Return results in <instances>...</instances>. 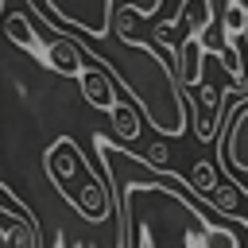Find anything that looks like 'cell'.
I'll return each mask as SVG.
<instances>
[{"label":"cell","instance_id":"cell-1","mask_svg":"<svg viewBox=\"0 0 248 248\" xmlns=\"http://www.w3.org/2000/svg\"><path fill=\"white\" fill-rule=\"evenodd\" d=\"M93 151L116 194V248H240L229 225H217L186 194V178L128 155L124 140L93 132Z\"/></svg>","mask_w":248,"mask_h":248},{"label":"cell","instance_id":"cell-2","mask_svg":"<svg viewBox=\"0 0 248 248\" xmlns=\"http://www.w3.org/2000/svg\"><path fill=\"white\" fill-rule=\"evenodd\" d=\"M43 167H46V178L54 182V190L85 217V221H105L108 213H116V194H112V182L93 174L89 159L81 155V147L70 140V136H58L46 155H43Z\"/></svg>","mask_w":248,"mask_h":248},{"label":"cell","instance_id":"cell-3","mask_svg":"<svg viewBox=\"0 0 248 248\" xmlns=\"http://www.w3.org/2000/svg\"><path fill=\"white\" fill-rule=\"evenodd\" d=\"M167 0H27L31 16L66 27L89 43H105L116 35V16L136 12L140 19H155Z\"/></svg>","mask_w":248,"mask_h":248},{"label":"cell","instance_id":"cell-4","mask_svg":"<svg viewBox=\"0 0 248 248\" xmlns=\"http://www.w3.org/2000/svg\"><path fill=\"white\" fill-rule=\"evenodd\" d=\"M4 209H0V244L4 248H43V232L35 213L16 198L12 186H0Z\"/></svg>","mask_w":248,"mask_h":248},{"label":"cell","instance_id":"cell-5","mask_svg":"<svg viewBox=\"0 0 248 248\" xmlns=\"http://www.w3.org/2000/svg\"><path fill=\"white\" fill-rule=\"evenodd\" d=\"M221 163L229 167L232 178L248 174V101L232 112V120L225 124V136H221Z\"/></svg>","mask_w":248,"mask_h":248},{"label":"cell","instance_id":"cell-6","mask_svg":"<svg viewBox=\"0 0 248 248\" xmlns=\"http://www.w3.org/2000/svg\"><path fill=\"white\" fill-rule=\"evenodd\" d=\"M225 93H229V89H217V85H209V81L194 85V93H190V101H194V132H198L202 143H213V136H217V120H221V108H225Z\"/></svg>","mask_w":248,"mask_h":248},{"label":"cell","instance_id":"cell-7","mask_svg":"<svg viewBox=\"0 0 248 248\" xmlns=\"http://www.w3.org/2000/svg\"><path fill=\"white\" fill-rule=\"evenodd\" d=\"M78 81H81V97H85L93 108H101V112H112V105L120 101V93H116V89H120L116 78H112L97 58L85 66V74H81Z\"/></svg>","mask_w":248,"mask_h":248},{"label":"cell","instance_id":"cell-8","mask_svg":"<svg viewBox=\"0 0 248 248\" xmlns=\"http://www.w3.org/2000/svg\"><path fill=\"white\" fill-rule=\"evenodd\" d=\"M4 31H8V39L16 43V46H23L31 58H39L43 62V54H46V39L39 35L43 27L31 19V16H19V12H8V19H4Z\"/></svg>","mask_w":248,"mask_h":248},{"label":"cell","instance_id":"cell-9","mask_svg":"<svg viewBox=\"0 0 248 248\" xmlns=\"http://www.w3.org/2000/svg\"><path fill=\"white\" fill-rule=\"evenodd\" d=\"M202 54H205V43H202V35H186L182 43H178V78H182V85L186 89H194V85H202Z\"/></svg>","mask_w":248,"mask_h":248},{"label":"cell","instance_id":"cell-10","mask_svg":"<svg viewBox=\"0 0 248 248\" xmlns=\"http://www.w3.org/2000/svg\"><path fill=\"white\" fill-rule=\"evenodd\" d=\"M108 116H112V128H116V136H120L124 143H128V140H136V136H140V128H143V124H140V120H143V112H140V105H136V101H132V105H128V101H116Z\"/></svg>","mask_w":248,"mask_h":248},{"label":"cell","instance_id":"cell-11","mask_svg":"<svg viewBox=\"0 0 248 248\" xmlns=\"http://www.w3.org/2000/svg\"><path fill=\"white\" fill-rule=\"evenodd\" d=\"M143 159L147 163H155V167H167V159H170V147H167V136L163 140H155L147 151H143Z\"/></svg>","mask_w":248,"mask_h":248}]
</instances>
